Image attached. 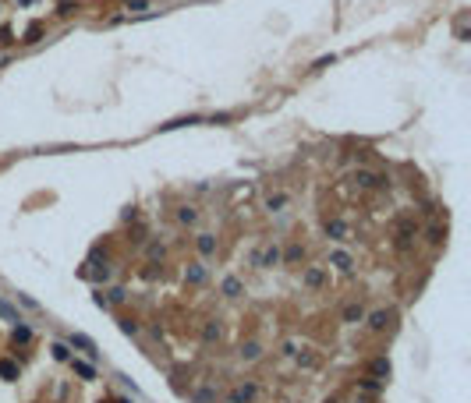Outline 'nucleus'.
Wrapping results in <instances>:
<instances>
[{
  "label": "nucleus",
  "mask_w": 471,
  "mask_h": 403,
  "mask_svg": "<svg viewBox=\"0 0 471 403\" xmlns=\"http://www.w3.org/2000/svg\"><path fill=\"white\" fill-rule=\"evenodd\" d=\"M301 255H305V251H301V244H291V247H287V262H298Z\"/></svg>",
  "instance_id": "obj_24"
},
{
  "label": "nucleus",
  "mask_w": 471,
  "mask_h": 403,
  "mask_svg": "<svg viewBox=\"0 0 471 403\" xmlns=\"http://www.w3.org/2000/svg\"><path fill=\"white\" fill-rule=\"evenodd\" d=\"M354 180H358L362 188H376V184H386V177H379V173H372V170H358V173H354Z\"/></svg>",
  "instance_id": "obj_4"
},
{
  "label": "nucleus",
  "mask_w": 471,
  "mask_h": 403,
  "mask_svg": "<svg viewBox=\"0 0 471 403\" xmlns=\"http://www.w3.org/2000/svg\"><path fill=\"white\" fill-rule=\"evenodd\" d=\"M18 301H21V304H25V308H32V312H39V304H36V301H32V297H29V294H18Z\"/></svg>",
  "instance_id": "obj_28"
},
{
  "label": "nucleus",
  "mask_w": 471,
  "mask_h": 403,
  "mask_svg": "<svg viewBox=\"0 0 471 403\" xmlns=\"http://www.w3.org/2000/svg\"><path fill=\"white\" fill-rule=\"evenodd\" d=\"M255 396H259V389H255V386L248 382V386H237L234 393H231V403H252Z\"/></svg>",
  "instance_id": "obj_3"
},
{
  "label": "nucleus",
  "mask_w": 471,
  "mask_h": 403,
  "mask_svg": "<svg viewBox=\"0 0 471 403\" xmlns=\"http://www.w3.org/2000/svg\"><path fill=\"white\" fill-rule=\"evenodd\" d=\"M0 319H7V322L21 325V315H18V312H14V308H11V304H4V301H0Z\"/></svg>",
  "instance_id": "obj_18"
},
{
  "label": "nucleus",
  "mask_w": 471,
  "mask_h": 403,
  "mask_svg": "<svg viewBox=\"0 0 471 403\" xmlns=\"http://www.w3.org/2000/svg\"><path fill=\"white\" fill-rule=\"evenodd\" d=\"M237 354H241V357H244V361H255V357H259V354H262V347H259V343H255V339H248V343H241V350H237Z\"/></svg>",
  "instance_id": "obj_14"
},
{
  "label": "nucleus",
  "mask_w": 471,
  "mask_h": 403,
  "mask_svg": "<svg viewBox=\"0 0 471 403\" xmlns=\"http://www.w3.org/2000/svg\"><path fill=\"white\" fill-rule=\"evenodd\" d=\"M50 350H53V357H57V361H71V354H68V347H64V343H53Z\"/></svg>",
  "instance_id": "obj_21"
},
{
  "label": "nucleus",
  "mask_w": 471,
  "mask_h": 403,
  "mask_svg": "<svg viewBox=\"0 0 471 403\" xmlns=\"http://www.w3.org/2000/svg\"><path fill=\"white\" fill-rule=\"evenodd\" d=\"M177 220H181V223H195V209H181Z\"/></svg>",
  "instance_id": "obj_26"
},
{
  "label": "nucleus",
  "mask_w": 471,
  "mask_h": 403,
  "mask_svg": "<svg viewBox=\"0 0 471 403\" xmlns=\"http://www.w3.org/2000/svg\"><path fill=\"white\" fill-rule=\"evenodd\" d=\"M329 265H337V269L347 272V269H351V255H347V251H333V255H329Z\"/></svg>",
  "instance_id": "obj_15"
},
{
  "label": "nucleus",
  "mask_w": 471,
  "mask_h": 403,
  "mask_svg": "<svg viewBox=\"0 0 471 403\" xmlns=\"http://www.w3.org/2000/svg\"><path fill=\"white\" fill-rule=\"evenodd\" d=\"M71 368H75V375H78L81 382H92V379H96V368L85 364V361H75V357H71Z\"/></svg>",
  "instance_id": "obj_8"
},
{
  "label": "nucleus",
  "mask_w": 471,
  "mask_h": 403,
  "mask_svg": "<svg viewBox=\"0 0 471 403\" xmlns=\"http://www.w3.org/2000/svg\"><path fill=\"white\" fill-rule=\"evenodd\" d=\"M188 124H202V117H177V120H167V124H159V131H174V128H188Z\"/></svg>",
  "instance_id": "obj_9"
},
{
  "label": "nucleus",
  "mask_w": 471,
  "mask_h": 403,
  "mask_svg": "<svg viewBox=\"0 0 471 403\" xmlns=\"http://www.w3.org/2000/svg\"><path fill=\"white\" fill-rule=\"evenodd\" d=\"M284 202H287V198H284V195H276V198H269V202H266V209H273V212H276Z\"/></svg>",
  "instance_id": "obj_27"
},
{
  "label": "nucleus",
  "mask_w": 471,
  "mask_h": 403,
  "mask_svg": "<svg viewBox=\"0 0 471 403\" xmlns=\"http://www.w3.org/2000/svg\"><path fill=\"white\" fill-rule=\"evenodd\" d=\"M0 379H7V382H11V379H18V364L4 357V361H0Z\"/></svg>",
  "instance_id": "obj_16"
},
{
  "label": "nucleus",
  "mask_w": 471,
  "mask_h": 403,
  "mask_svg": "<svg viewBox=\"0 0 471 403\" xmlns=\"http://www.w3.org/2000/svg\"><path fill=\"white\" fill-rule=\"evenodd\" d=\"M224 294H227V297H241V294H244V287H241L237 276H227V280H224Z\"/></svg>",
  "instance_id": "obj_12"
},
{
  "label": "nucleus",
  "mask_w": 471,
  "mask_h": 403,
  "mask_svg": "<svg viewBox=\"0 0 471 403\" xmlns=\"http://www.w3.org/2000/svg\"><path fill=\"white\" fill-rule=\"evenodd\" d=\"M121 329H124L128 336H135V332H138V322H135V319H121Z\"/></svg>",
  "instance_id": "obj_23"
},
{
  "label": "nucleus",
  "mask_w": 471,
  "mask_h": 403,
  "mask_svg": "<svg viewBox=\"0 0 471 403\" xmlns=\"http://www.w3.org/2000/svg\"><path fill=\"white\" fill-rule=\"evenodd\" d=\"M71 347H78V350L85 354V357H89V361H96V357H99L96 343H92V339H89L85 332H71Z\"/></svg>",
  "instance_id": "obj_1"
},
{
  "label": "nucleus",
  "mask_w": 471,
  "mask_h": 403,
  "mask_svg": "<svg viewBox=\"0 0 471 403\" xmlns=\"http://www.w3.org/2000/svg\"><path fill=\"white\" fill-rule=\"evenodd\" d=\"M326 237H333V241H347V223H344V220H329V223H326Z\"/></svg>",
  "instance_id": "obj_5"
},
{
  "label": "nucleus",
  "mask_w": 471,
  "mask_h": 403,
  "mask_svg": "<svg viewBox=\"0 0 471 403\" xmlns=\"http://www.w3.org/2000/svg\"><path fill=\"white\" fill-rule=\"evenodd\" d=\"M326 403H340V400H326Z\"/></svg>",
  "instance_id": "obj_32"
},
{
  "label": "nucleus",
  "mask_w": 471,
  "mask_h": 403,
  "mask_svg": "<svg viewBox=\"0 0 471 403\" xmlns=\"http://www.w3.org/2000/svg\"><path fill=\"white\" fill-rule=\"evenodd\" d=\"M202 336H206V343H213V339H220V325H213V322H209V325H206V332H202Z\"/></svg>",
  "instance_id": "obj_22"
},
{
  "label": "nucleus",
  "mask_w": 471,
  "mask_h": 403,
  "mask_svg": "<svg viewBox=\"0 0 471 403\" xmlns=\"http://www.w3.org/2000/svg\"><path fill=\"white\" fill-rule=\"evenodd\" d=\"M259 269H273L276 262H280V251L276 247H262V251H255V258H252Z\"/></svg>",
  "instance_id": "obj_2"
},
{
  "label": "nucleus",
  "mask_w": 471,
  "mask_h": 403,
  "mask_svg": "<svg viewBox=\"0 0 471 403\" xmlns=\"http://www.w3.org/2000/svg\"><path fill=\"white\" fill-rule=\"evenodd\" d=\"M39 36H43V25H29L25 28V43H39Z\"/></svg>",
  "instance_id": "obj_20"
},
{
  "label": "nucleus",
  "mask_w": 471,
  "mask_h": 403,
  "mask_svg": "<svg viewBox=\"0 0 471 403\" xmlns=\"http://www.w3.org/2000/svg\"><path fill=\"white\" fill-rule=\"evenodd\" d=\"M372 375H376V382L390 379V361H386V357H376V361H372Z\"/></svg>",
  "instance_id": "obj_10"
},
{
  "label": "nucleus",
  "mask_w": 471,
  "mask_h": 403,
  "mask_svg": "<svg viewBox=\"0 0 471 403\" xmlns=\"http://www.w3.org/2000/svg\"><path fill=\"white\" fill-rule=\"evenodd\" d=\"M305 283H309V287H322V283H326L322 269H305Z\"/></svg>",
  "instance_id": "obj_17"
},
{
  "label": "nucleus",
  "mask_w": 471,
  "mask_h": 403,
  "mask_svg": "<svg viewBox=\"0 0 471 403\" xmlns=\"http://www.w3.org/2000/svg\"><path fill=\"white\" fill-rule=\"evenodd\" d=\"M362 319H365L362 304H347V308H344V322H347V325H358Z\"/></svg>",
  "instance_id": "obj_11"
},
{
  "label": "nucleus",
  "mask_w": 471,
  "mask_h": 403,
  "mask_svg": "<svg viewBox=\"0 0 471 403\" xmlns=\"http://www.w3.org/2000/svg\"><path fill=\"white\" fill-rule=\"evenodd\" d=\"M124 297H128V294H124V290H121V287H114V290H110V297H106V301H110V304H121V301H124Z\"/></svg>",
  "instance_id": "obj_25"
},
{
  "label": "nucleus",
  "mask_w": 471,
  "mask_h": 403,
  "mask_svg": "<svg viewBox=\"0 0 471 403\" xmlns=\"http://www.w3.org/2000/svg\"><path fill=\"white\" fill-rule=\"evenodd\" d=\"M32 339V329L29 325H14V343H29Z\"/></svg>",
  "instance_id": "obj_19"
},
{
  "label": "nucleus",
  "mask_w": 471,
  "mask_h": 403,
  "mask_svg": "<svg viewBox=\"0 0 471 403\" xmlns=\"http://www.w3.org/2000/svg\"><path fill=\"white\" fill-rule=\"evenodd\" d=\"M429 241L439 244V241H443V230H439V227H432V230H429Z\"/></svg>",
  "instance_id": "obj_30"
},
{
  "label": "nucleus",
  "mask_w": 471,
  "mask_h": 403,
  "mask_svg": "<svg viewBox=\"0 0 471 403\" xmlns=\"http://www.w3.org/2000/svg\"><path fill=\"white\" fill-rule=\"evenodd\" d=\"M390 319H393L390 312H383V308H379V312H372V315H369V329H376V332H383V329L390 325Z\"/></svg>",
  "instance_id": "obj_7"
},
{
  "label": "nucleus",
  "mask_w": 471,
  "mask_h": 403,
  "mask_svg": "<svg viewBox=\"0 0 471 403\" xmlns=\"http://www.w3.org/2000/svg\"><path fill=\"white\" fill-rule=\"evenodd\" d=\"M199 255L202 258H213L216 255V237L213 234H199Z\"/></svg>",
  "instance_id": "obj_6"
},
{
  "label": "nucleus",
  "mask_w": 471,
  "mask_h": 403,
  "mask_svg": "<svg viewBox=\"0 0 471 403\" xmlns=\"http://www.w3.org/2000/svg\"><path fill=\"white\" fill-rule=\"evenodd\" d=\"M57 14H61V18H68V14H75V4H61V7H57Z\"/></svg>",
  "instance_id": "obj_29"
},
{
  "label": "nucleus",
  "mask_w": 471,
  "mask_h": 403,
  "mask_svg": "<svg viewBox=\"0 0 471 403\" xmlns=\"http://www.w3.org/2000/svg\"><path fill=\"white\" fill-rule=\"evenodd\" d=\"M184 280H188V283H202V280H206V265H199V262L188 265V269H184Z\"/></svg>",
  "instance_id": "obj_13"
},
{
  "label": "nucleus",
  "mask_w": 471,
  "mask_h": 403,
  "mask_svg": "<svg viewBox=\"0 0 471 403\" xmlns=\"http://www.w3.org/2000/svg\"><path fill=\"white\" fill-rule=\"evenodd\" d=\"M117 403H131V400H117Z\"/></svg>",
  "instance_id": "obj_31"
}]
</instances>
